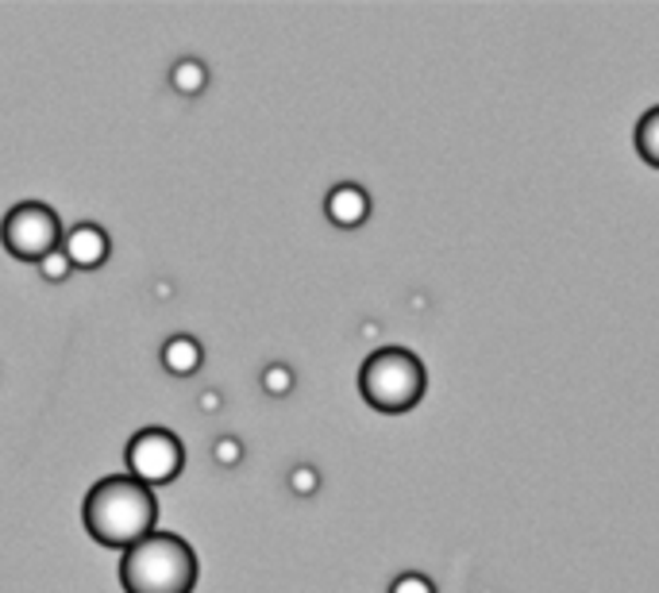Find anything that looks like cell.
Here are the masks:
<instances>
[{"mask_svg":"<svg viewBox=\"0 0 659 593\" xmlns=\"http://www.w3.org/2000/svg\"><path fill=\"white\" fill-rule=\"evenodd\" d=\"M85 529L97 539L101 547L113 552H128L139 539H146L155 532L158 521V501L151 494V486H143L131 474H113L101 478L97 486L85 497Z\"/></svg>","mask_w":659,"mask_h":593,"instance_id":"6da1fadb","label":"cell"},{"mask_svg":"<svg viewBox=\"0 0 659 593\" xmlns=\"http://www.w3.org/2000/svg\"><path fill=\"white\" fill-rule=\"evenodd\" d=\"M123 593H193L197 555L174 532H151L120 559Z\"/></svg>","mask_w":659,"mask_h":593,"instance_id":"7a4b0ae2","label":"cell"},{"mask_svg":"<svg viewBox=\"0 0 659 593\" xmlns=\"http://www.w3.org/2000/svg\"><path fill=\"white\" fill-rule=\"evenodd\" d=\"M358 390L378 413H409L424 398V366L413 351L383 347L358 370Z\"/></svg>","mask_w":659,"mask_h":593,"instance_id":"3957f363","label":"cell"},{"mask_svg":"<svg viewBox=\"0 0 659 593\" xmlns=\"http://www.w3.org/2000/svg\"><path fill=\"white\" fill-rule=\"evenodd\" d=\"M0 239L9 247V254L24 262H43L50 251L62 247V220L55 209L39 201H24L4 216L0 224Z\"/></svg>","mask_w":659,"mask_h":593,"instance_id":"277c9868","label":"cell"},{"mask_svg":"<svg viewBox=\"0 0 659 593\" xmlns=\"http://www.w3.org/2000/svg\"><path fill=\"white\" fill-rule=\"evenodd\" d=\"M128 466L131 478H139L143 486H166L181 474L186 466V451H181L178 436L166 428H143L131 436L128 443Z\"/></svg>","mask_w":659,"mask_h":593,"instance_id":"5b68a950","label":"cell"},{"mask_svg":"<svg viewBox=\"0 0 659 593\" xmlns=\"http://www.w3.org/2000/svg\"><path fill=\"white\" fill-rule=\"evenodd\" d=\"M62 251H66V259H70V266L93 270L108 259V236L97 228V224H78V228L62 239Z\"/></svg>","mask_w":659,"mask_h":593,"instance_id":"8992f818","label":"cell"},{"mask_svg":"<svg viewBox=\"0 0 659 593\" xmlns=\"http://www.w3.org/2000/svg\"><path fill=\"white\" fill-rule=\"evenodd\" d=\"M366 216H370V197H366L363 186L343 181V186H336L332 193H328V220H332V224H340V228H358Z\"/></svg>","mask_w":659,"mask_h":593,"instance_id":"52a82bcc","label":"cell"},{"mask_svg":"<svg viewBox=\"0 0 659 593\" xmlns=\"http://www.w3.org/2000/svg\"><path fill=\"white\" fill-rule=\"evenodd\" d=\"M201 358H204L201 343H197L193 335H174V340H166V347H163V366L170 370V375H178V378L197 375Z\"/></svg>","mask_w":659,"mask_h":593,"instance_id":"ba28073f","label":"cell"},{"mask_svg":"<svg viewBox=\"0 0 659 593\" xmlns=\"http://www.w3.org/2000/svg\"><path fill=\"white\" fill-rule=\"evenodd\" d=\"M636 151H640L644 163L659 170V108L644 112L640 123H636Z\"/></svg>","mask_w":659,"mask_h":593,"instance_id":"9c48e42d","label":"cell"},{"mask_svg":"<svg viewBox=\"0 0 659 593\" xmlns=\"http://www.w3.org/2000/svg\"><path fill=\"white\" fill-rule=\"evenodd\" d=\"M170 82H174V90L178 93H201L204 90V82H209V70H204L197 58H181L178 66H174V73H170Z\"/></svg>","mask_w":659,"mask_h":593,"instance_id":"30bf717a","label":"cell"},{"mask_svg":"<svg viewBox=\"0 0 659 593\" xmlns=\"http://www.w3.org/2000/svg\"><path fill=\"white\" fill-rule=\"evenodd\" d=\"M39 266V274L47 277V282H62V277H70V259H66V251L58 247V251H50L43 262H35Z\"/></svg>","mask_w":659,"mask_h":593,"instance_id":"8fae6325","label":"cell"},{"mask_svg":"<svg viewBox=\"0 0 659 593\" xmlns=\"http://www.w3.org/2000/svg\"><path fill=\"white\" fill-rule=\"evenodd\" d=\"M262 386H267V393H290V390H293L290 366H282V363L267 366V375H262Z\"/></svg>","mask_w":659,"mask_h":593,"instance_id":"7c38bea8","label":"cell"},{"mask_svg":"<svg viewBox=\"0 0 659 593\" xmlns=\"http://www.w3.org/2000/svg\"><path fill=\"white\" fill-rule=\"evenodd\" d=\"M290 486H293V494L309 497V494H317L320 478H317V471H313V466H297V471L290 474Z\"/></svg>","mask_w":659,"mask_h":593,"instance_id":"4fadbf2b","label":"cell"},{"mask_svg":"<svg viewBox=\"0 0 659 593\" xmlns=\"http://www.w3.org/2000/svg\"><path fill=\"white\" fill-rule=\"evenodd\" d=\"M390 593H436V585L424 574H401L398 582L390 585Z\"/></svg>","mask_w":659,"mask_h":593,"instance_id":"5bb4252c","label":"cell"},{"mask_svg":"<svg viewBox=\"0 0 659 593\" xmlns=\"http://www.w3.org/2000/svg\"><path fill=\"white\" fill-rule=\"evenodd\" d=\"M239 455H244V448H239V439H220V443H216V463L236 466Z\"/></svg>","mask_w":659,"mask_h":593,"instance_id":"9a60e30c","label":"cell"},{"mask_svg":"<svg viewBox=\"0 0 659 593\" xmlns=\"http://www.w3.org/2000/svg\"><path fill=\"white\" fill-rule=\"evenodd\" d=\"M201 401H204V408H216V405H220V398H216V393H204Z\"/></svg>","mask_w":659,"mask_h":593,"instance_id":"2e32d148","label":"cell"}]
</instances>
